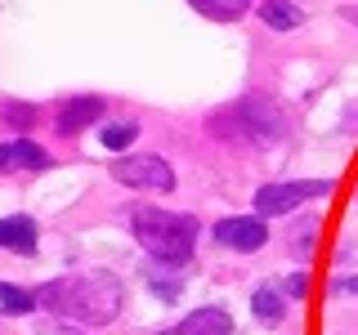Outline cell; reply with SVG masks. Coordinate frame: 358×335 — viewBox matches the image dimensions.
Masks as SVG:
<instances>
[{
    "label": "cell",
    "instance_id": "1",
    "mask_svg": "<svg viewBox=\"0 0 358 335\" xmlns=\"http://www.w3.org/2000/svg\"><path fill=\"white\" fill-rule=\"evenodd\" d=\"M31 295H36V304L45 313H54V318H63V322H76V327H108V322H117L121 308H126V290H121V282L112 273H103V268L54 277V282L36 286Z\"/></svg>",
    "mask_w": 358,
    "mask_h": 335
},
{
    "label": "cell",
    "instance_id": "2",
    "mask_svg": "<svg viewBox=\"0 0 358 335\" xmlns=\"http://www.w3.org/2000/svg\"><path fill=\"white\" fill-rule=\"evenodd\" d=\"M130 232L152 260L162 264H188L197 251V219L193 215H175V210H157V206H139L130 210Z\"/></svg>",
    "mask_w": 358,
    "mask_h": 335
},
{
    "label": "cell",
    "instance_id": "3",
    "mask_svg": "<svg viewBox=\"0 0 358 335\" xmlns=\"http://www.w3.org/2000/svg\"><path fill=\"white\" fill-rule=\"evenodd\" d=\"M210 130L224 134V139H238V143H251V148H268L287 134V117L278 103L268 98H238L233 107H224L210 117Z\"/></svg>",
    "mask_w": 358,
    "mask_h": 335
},
{
    "label": "cell",
    "instance_id": "4",
    "mask_svg": "<svg viewBox=\"0 0 358 335\" xmlns=\"http://www.w3.org/2000/svg\"><path fill=\"white\" fill-rule=\"evenodd\" d=\"M331 193V179H291V184H264L255 193V215H287V210L305 206V201H318Z\"/></svg>",
    "mask_w": 358,
    "mask_h": 335
},
{
    "label": "cell",
    "instance_id": "5",
    "mask_svg": "<svg viewBox=\"0 0 358 335\" xmlns=\"http://www.w3.org/2000/svg\"><path fill=\"white\" fill-rule=\"evenodd\" d=\"M112 179L126 188H143V193H171L175 188V170L166 165V156H117L112 161Z\"/></svg>",
    "mask_w": 358,
    "mask_h": 335
},
{
    "label": "cell",
    "instance_id": "6",
    "mask_svg": "<svg viewBox=\"0 0 358 335\" xmlns=\"http://www.w3.org/2000/svg\"><path fill=\"white\" fill-rule=\"evenodd\" d=\"M215 241L229 246V251H260L268 241V228L260 215H233V219L215 223Z\"/></svg>",
    "mask_w": 358,
    "mask_h": 335
},
{
    "label": "cell",
    "instance_id": "7",
    "mask_svg": "<svg viewBox=\"0 0 358 335\" xmlns=\"http://www.w3.org/2000/svg\"><path fill=\"white\" fill-rule=\"evenodd\" d=\"M18 170H50V152L27 139L0 143V174H18Z\"/></svg>",
    "mask_w": 358,
    "mask_h": 335
},
{
    "label": "cell",
    "instance_id": "8",
    "mask_svg": "<svg viewBox=\"0 0 358 335\" xmlns=\"http://www.w3.org/2000/svg\"><path fill=\"white\" fill-rule=\"evenodd\" d=\"M99 117H103V103H99V98H72V103L59 107L54 130H59V134H81L90 121H99Z\"/></svg>",
    "mask_w": 358,
    "mask_h": 335
},
{
    "label": "cell",
    "instance_id": "9",
    "mask_svg": "<svg viewBox=\"0 0 358 335\" xmlns=\"http://www.w3.org/2000/svg\"><path fill=\"white\" fill-rule=\"evenodd\" d=\"M36 241H41L36 219H27V215L0 219V246H9V251H18V255H31V251H36Z\"/></svg>",
    "mask_w": 358,
    "mask_h": 335
},
{
    "label": "cell",
    "instance_id": "10",
    "mask_svg": "<svg viewBox=\"0 0 358 335\" xmlns=\"http://www.w3.org/2000/svg\"><path fill=\"white\" fill-rule=\"evenodd\" d=\"M175 331L179 335H233V318L224 308H193Z\"/></svg>",
    "mask_w": 358,
    "mask_h": 335
},
{
    "label": "cell",
    "instance_id": "11",
    "mask_svg": "<svg viewBox=\"0 0 358 335\" xmlns=\"http://www.w3.org/2000/svg\"><path fill=\"white\" fill-rule=\"evenodd\" d=\"M260 22L273 31H296L305 22V9L296 0H260Z\"/></svg>",
    "mask_w": 358,
    "mask_h": 335
},
{
    "label": "cell",
    "instance_id": "12",
    "mask_svg": "<svg viewBox=\"0 0 358 335\" xmlns=\"http://www.w3.org/2000/svg\"><path fill=\"white\" fill-rule=\"evenodd\" d=\"M36 295L31 290H22L14 282H0V318H22V313H36Z\"/></svg>",
    "mask_w": 358,
    "mask_h": 335
},
{
    "label": "cell",
    "instance_id": "13",
    "mask_svg": "<svg viewBox=\"0 0 358 335\" xmlns=\"http://www.w3.org/2000/svg\"><path fill=\"white\" fill-rule=\"evenodd\" d=\"M251 308H255V318H260L264 327H278V322H282V313H287V299L278 295L273 286H260L251 295Z\"/></svg>",
    "mask_w": 358,
    "mask_h": 335
},
{
    "label": "cell",
    "instance_id": "14",
    "mask_svg": "<svg viewBox=\"0 0 358 335\" xmlns=\"http://www.w3.org/2000/svg\"><path fill=\"white\" fill-rule=\"evenodd\" d=\"M188 5H193L197 14L215 18V22H233V18H242L246 9H251V0H188Z\"/></svg>",
    "mask_w": 358,
    "mask_h": 335
},
{
    "label": "cell",
    "instance_id": "15",
    "mask_svg": "<svg viewBox=\"0 0 358 335\" xmlns=\"http://www.w3.org/2000/svg\"><path fill=\"white\" fill-rule=\"evenodd\" d=\"M134 139H139V121H112V126H103V148L108 152H126Z\"/></svg>",
    "mask_w": 358,
    "mask_h": 335
},
{
    "label": "cell",
    "instance_id": "16",
    "mask_svg": "<svg viewBox=\"0 0 358 335\" xmlns=\"http://www.w3.org/2000/svg\"><path fill=\"white\" fill-rule=\"evenodd\" d=\"M5 117H9V126H31L36 121V107H22V103H5Z\"/></svg>",
    "mask_w": 358,
    "mask_h": 335
},
{
    "label": "cell",
    "instance_id": "17",
    "mask_svg": "<svg viewBox=\"0 0 358 335\" xmlns=\"http://www.w3.org/2000/svg\"><path fill=\"white\" fill-rule=\"evenodd\" d=\"M305 290H309V277H305V273L287 277V295H291V299H300V295H305Z\"/></svg>",
    "mask_w": 358,
    "mask_h": 335
},
{
    "label": "cell",
    "instance_id": "18",
    "mask_svg": "<svg viewBox=\"0 0 358 335\" xmlns=\"http://www.w3.org/2000/svg\"><path fill=\"white\" fill-rule=\"evenodd\" d=\"M336 290H341V295H354V290H358V277H341Z\"/></svg>",
    "mask_w": 358,
    "mask_h": 335
},
{
    "label": "cell",
    "instance_id": "19",
    "mask_svg": "<svg viewBox=\"0 0 358 335\" xmlns=\"http://www.w3.org/2000/svg\"><path fill=\"white\" fill-rule=\"evenodd\" d=\"M341 18H345V22H354V27H358V5H345V9H341Z\"/></svg>",
    "mask_w": 358,
    "mask_h": 335
},
{
    "label": "cell",
    "instance_id": "20",
    "mask_svg": "<svg viewBox=\"0 0 358 335\" xmlns=\"http://www.w3.org/2000/svg\"><path fill=\"white\" fill-rule=\"evenodd\" d=\"M157 335H179V331H157Z\"/></svg>",
    "mask_w": 358,
    "mask_h": 335
}]
</instances>
